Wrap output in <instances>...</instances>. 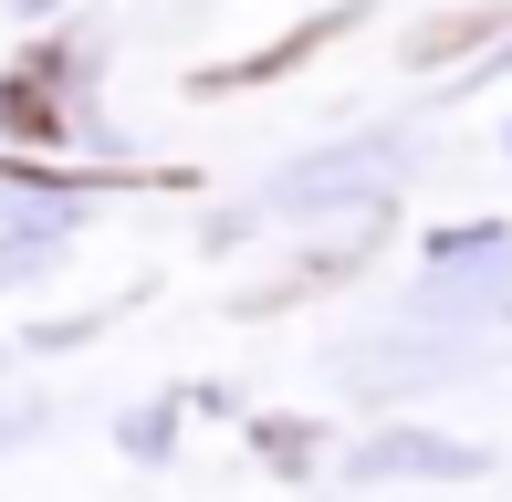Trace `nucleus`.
I'll return each mask as SVG.
<instances>
[{"mask_svg": "<svg viewBox=\"0 0 512 502\" xmlns=\"http://www.w3.org/2000/svg\"><path fill=\"white\" fill-rule=\"evenodd\" d=\"M502 32V11H460V21H429V32L408 42V63H450V53H471V42H492Z\"/></svg>", "mask_w": 512, "mask_h": 502, "instance_id": "f03ea898", "label": "nucleus"}, {"mask_svg": "<svg viewBox=\"0 0 512 502\" xmlns=\"http://www.w3.org/2000/svg\"><path fill=\"white\" fill-rule=\"evenodd\" d=\"M366 471H460V450H439V440H377Z\"/></svg>", "mask_w": 512, "mask_h": 502, "instance_id": "7ed1b4c3", "label": "nucleus"}, {"mask_svg": "<svg viewBox=\"0 0 512 502\" xmlns=\"http://www.w3.org/2000/svg\"><path fill=\"white\" fill-rule=\"evenodd\" d=\"M345 21H356V11H324V21H293V32H283V42H262V53H251V63H209V74H189V95H241V84H272V74H293V63H304L314 42H335Z\"/></svg>", "mask_w": 512, "mask_h": 502, "instance_id": "f257e3e1", "label": "nucleus"}]
</instances>
